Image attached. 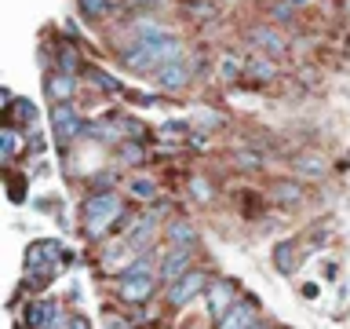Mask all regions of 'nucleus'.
<instances>
[{"instance_id":"28","label":"nucleus","mask_w":350,"mask_h":329,"mask_svg":"<svg viewBox=\"0 0 350 329\" xmlns=\"http://www.w3.org/2000/svg\"><path fill=\"white\" fill-rule=\"evenodd\" d=\"M292 15H295V8L288 4V0H278V4L270 8V19H273V22H288Z\"/></svg>"},{"instance_id":"17","label":"nucleus","mask_w":350,"mask_h":329,"mask_svg":"<svg viewBox=\"0 0 350 329\" xmlns=\"http://www.w3.org/2000/svg\"><path fill=\"white\" fill-rule=\"evenodd\" d=\"M278 62L270 59V55H259V51H252L248 59H245V77H256V81L262 84H270V81H278Z\"/></svg>"},{"instance_id":"12","label":"nucleus","mask_w":350,"mask_h":329,"mask_svg":"<svg viewBox=\"0 0 350 329\" xmlns=\"http://www.w3.org/2000/svg\"><path fill=\"white\" fill-rule=\"evenodd\" d=\"M77 88H81V77L77 73H66V70L44 73V95H48V103H73Z\"/></svg>"},{"instance_id":"1","label":"nucleus","mask_w":350,"mask_h":329,"mask_svg":"<svg viewBox=\"0 0 350 329\" xmlns=\"http://www.w3.org/2000/svg\"><path fill=\"white\" fill-rule=\"evenodd\" d=\"M117 59L131 73H157L161 66L183 59V40L175 37H131L124 48H117Z\"/></svg>"},{"instance_id":"22","label":"nucleus","mask_w":350,"mask_h":329,"mask_svg":"<svg viewBox=\"0 0 350 329\" xmlns=\"http://www.w3.org/2000/svg\"><path fill=\"white\" fill-rule=\"evenodd\" d=\"M113 154L120 164H146V143H139V139H124Z\"/></svg>"},{"instance_id":"2","label":"nucleus","mask_w":350,"mask_h":329,"mask_svg":"<svg viewBox=\"0 0 350 329\" xmlns=\"http://www.w3.org/2000/svg\"><path fill=\"white\" fill-rule=\"evenodd\" d=\"M128 208L124 194L117 191H98V194H88L81 202V234L88 241H106L117 234V219L120 212Z\"/></svg>"},{"instance_id":"20","label":"nucleus","mask_w":350,"mask_h":329,"mask_svg":"<svg viewBox=\"0 0 350 329\" xmlns=\"http://www.w3.org/2000/svg\"><path fill=\"white\" fill-rule=\"evenodd\" d=\"M77 11L84 22H109L117 11V0H77Z\"/></svg>"},{"instance_id":"4","label":"nucleus","mask_w":350,"mask_h":329,"mask_svg":"<svg viewBox=\"0 0 350 329\" xmlns=\"http://www.w3.org/2000/svg\"><path fill=\"white\" fill-rule=\"evenodd\" d=\"M88 125H92V121H84L77 103H51V136L59 147H73L77 139H84Z\"/></svg>"},{"instance_id":"7","label":"nucleus","mask_w":350,"mask_h":329,"mask_svg":"<svg viewBox=\"0 0 350 329\" xmlns=\"http://www.w3.org/2000/svg\"><path fill=\"white\" fill-rule=\"evenodd\" d=\"M245 40L252 44V51L259 55H270V59H281V55H288V37L273 26V22H256V26H248Z\"/></svg>"},{"instance_id":"30","label":"nucleus","mask_w":350,"mask_h":329,"mask_svg":"<svg viewBox=\"0 0 350 329\" xmlns=\"http://www.w3.org/2000/svg\"><path fill=\"white\" fill-rule=\"evenodd\" d=\"M317 293H321V289H317V285H314V282H310V285H303V296H306V300H314V296H317Z\"/></svg>"},{"instance_id":"18","label":"nucleus","mask_w":350,"mask_h":329,"mask_svg":"<svg viewBox=\"0 0 350 329\" xmlns=\"http://www.w3.org/2000/svg\"><path fill=\"white\" fill-rule=\"evenodd\" d=\"M81 77H88V84L98 88V92H106V95H124V84H120L117 77H109L103 66H95V62H88Z\"/></svg>"},{"instance_id":"24","label":"nucleus","mask_w":350,"mask_h":329,"mask_svg":"<svg viewBox=\"0 0 350 329\" xmlns=\"http://www.w3.org/2000/svg\"><path fill=\"white\" fill-rule=\"evenodd\" d=\"M325 172H328L325 158H299L295 161V175H299V180H321Z\"/></svg>"},{"instance_id":"31","label":"nucleus","mask_w":350,"mask_h":329,"mask_svg":"<svg viewBox=\"0 0 350 329\" xmlns=\"http://www.w3.org/2000/svg\"><path fill=\"white\" fill-rule=\"evenodd\" d=\"M288 4H292V8H303V4H310V0H288Z\"/></svg>"},{"instance_id":"10","label":"nucleus","mask_w":350,"mask_h":329,"mask_svg":"<svg viewBox=\"0 0 350 329\" xmlns=\"http://www.w3.org/2000/svg\"><path fill=\"white\" fill-rule=\"evenodd\" d=\"M161 238H164V245H183V249L201 245V230H197V223L190 216H179V212H172L168 219H164Z\"/></svg>"},{"instance_id":"9","label":"nucleus","mask_w":350,"mask_h":329,"mask_svg":"<svg viewBox=\"0 0 350 329\" xmlns=\"http://www.w3.org/2000/svg\"><path fill=\"white\" fill-rule=\"evenodd\" d=\"M59 300H51V296H29L26 304H22L18 311V326L22 329H48L51 318L59 315Z\"/></svg>"},{"instance_id":"8","label":"nucleus","mask_w":350,"mask_h":329,"mask_svg":"<svg viewBox=\"0 0 350 329\" xmlns=\"http://www.w3.org/2000/svg\"><path fill=\"white\" fill-rule=\"evenodd\" d=\"M262 322V311H259V300L252 293H241V300L230 307V311L219 318L212 329H256Z\"/></svg>"},{"instance_id":"32","label":"nucleus","mask_w":350,"mask_h":329,"mask_svg":"<svg viewBox=\"0 0 350 329\" xmlns=\"http://www.w3.org/2000/svg\"><path fill=\"white\" fill-rule=\"evenodd\" d=\"M259 326H262V322H259ZM259 326H256V329H259Z\"/></svg>"},{"instance_id":"23","label":"nucleus","mask_w":350,"mask_h":329,"mask_svg":"<svg viewBox=\"0 0 350 329\" xmlns=\"http://www.w3.org/2000/svg\"><path fill=\"white\" fill-rule=\"evenodd\" d=\"M117 180H120V172H117V169L92 172V175H88V194H98V191H117Z\"/></svg>"},{"instance_id":"6","label":"nucleus","mask_w":350,"mask_h":329,"mask_svg":"<svg viewBox=\"0 0 350 329\" xmlns=\"http://www.w3.org/2000/svg\"><path fill=\"white\" fill-rule=\"evenodd\" d=\"M237 300H241V282H237V278H212V285H208V293H204L208 322L215 326Z\"/></svg>"},{"instance_id":"13","label":"nucleus","mask_w":350,"mask_h":329,"mask_svg":"<svg viewBox=\"0 0 350 329\" xmlns=\"http://www.w3.org/2000/svg\"><path fill=\"white\" fill-rule=\"evenodd\" d=\"M22 132H26V128H18V125H4V128H0V164H4V169L15 164V158L22 150H29V139L22 136Z\"/></svg>"},{"instance_id":"3","label":"nucleus","mask_w":350,"mask_h":329,"mask_svg":"<svg viewBox=\"0 0 350 329\" xmlns=\"http://www.w3.org/2000/svg\"><path fill=\"white\" fill-rule=\"evenodd\" d=\"M208 285H212V274H208V267H193L186 271L179 282L164 285V304L172 307V311H183V307H190L197 296L208 293Z\"/></svg>"},{"instance_id":"21","label":"nucleus","mask_w":350,"mask_h":329,"mask_svg":"<svg viewBox=\"0 0 350 329\" xmlns=\"http://www.w3.org/2000/svg\"><path fill=\"white\" fill-rule=\"evenodd\" d=\"M186 186H190V197L197 205H212L215 202V183L208 180V175L197 172V175H190V183H186Z\"/></svg>"},{"instance_id":"5","label":"nucleus","mask_w":350,"mask_h":329,"mask_svg":"<svg viewBox=\"0 0 350 329\" xmlns=\"http://www.w3.org/2000/svg\"><path fill=\"white\" fill-rule=\"evenodd\" d=\"M197 267V249H183V245H161L157 249V274L161 285L179 282L186 271Z\"/></svg>"},{"instance_id":"25","label":"nucleus","mask_w":350,"mask_h":329,"mask_svg":"<svg viewBox=\"0 0 350 329\" xmlns=\"http://www.w3.org/2000/svg\"><path fill=\"white\" fill-rule=\"evenodd\" d=\"M234 164H237V169H245V172H259L267 161H262V154H256V150H237Z\"/></svg>"},{"instance_id":"19","label":"nucleus","mask_w":350,"mask_h":329,"mask_svg":"<svg viewBox=\"0 0 350 329\" xmlns=\"http://www.w3.org/2000/svg\"><path fill=\"white\" fill-rule=\"evenodd\" d=\"M299 245H295L292 238H284V241H278V249H273V267H278V274H284V278H292L295 274V267H299Z\"/></svg>"},{"instance_id":"15","label":"nucleus","mask_w":350,"mask_h":329,"mask_svg":"<svg viewBox=\"0 0 350 329\" xmlns=\"http://www.w3.org/2000/svg\"><path fill=\"white\" fill-rule=\"evenodd\" d=\"M84 59H81V48H77L73 40H59L55 44V70H66V73H84Z\"/></svg>"},{"instance_id":"16","label":"nucleus","mask_w":350,"mask_h":329,"mask_svg":"<svg viewBox=\"0 0 350 329\" xmlns=\"http://www.w3.org/2000/svg\"><path fill=\"white\" fill-rule=\"evenodd\" d=\"M270 197L278 205H284V208H299L306 194H303L299 180H278V183H270Z\"/></svg>"},{"instance_id":"27","label":"nucleus","mask_w":350,"mask_h":329,"mask_svg":"<svg viewBox=\"0 0 350 329\" xmlns=\"http://www.w3.org/2000/svg\"><path fill=\"white\" fill-rule=\"evenodd\" d=\"M103 322H106V329H131L135 322H131V315H113V311H103Z\"/></svg>"},{"instance_id":"14","label":"nucleus","mask_w":350,"mask_h":329,"mask_svg":"<svg viewBox=\"0 0 350 329\" xmlns=\"http://www.w3.org/2000/svg\"><path fill=\"white\" fill-rule=\"evenodd\" d=\"M124 191H128L131 202H139V205H153V202L161 197V183L153 180V175L135 172V175H131V180L124 183Z\"/></svg>"},{"instance_id":"11","label":"nucleus","mask_w":350,"mask_h":329,"mask_svg":"<svg viewBox=\"0 0 350 329\" xmlns=\"http://www.w3.org/2000/svg\"><path fill=\"white\" fill-rule=\"evenodd\" d=\"M190 84H193V70H190L183 59L161 66V70L153 73V88H157V92H164V95H183Z\"/></svg>"},{"instance_id":"26","label":"nucleus","mask_w":350,"mask_h":329,"mask_svg":"<svg viewBox=\"0 0 350 329\" xmlns=\"http://www.w3.org/2000/svg\"><path fill=\"white\" fill-rule=\"evenodd\" d=\"M245 73V62L241 59H234V55H223V62H219V77L230 84V81H237V77Z\"/></svg>"},{"instance_id":"29","label":"nucleus","mask_w":350,"mask_h":329,"mask_svg":"<svg viewBox=\"0 0 350 329\" xmlns=\"http://www.w3.org/2000/svg\"><path fill=\"white\" fill-rule=\"evenodd\" d=\"M66 329H92V322H88V315H70V326Z\"/></svg>"}]
</instances>
